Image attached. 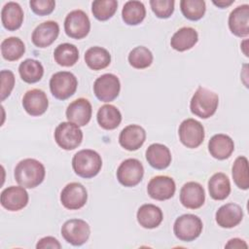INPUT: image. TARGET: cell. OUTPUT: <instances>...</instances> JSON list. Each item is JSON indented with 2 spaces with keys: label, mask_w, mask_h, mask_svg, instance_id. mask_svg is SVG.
Here are the masks:
<instances>
[{
  "label": "cell",
  "mask_w": 249,
  "mask_h": 249,
  "mask_svg": "<svg viewBox=\"0 0 249 249\" xmlns=\"http://www.w3.org/2000/svg\"><path fill=\"white\" fill-rule=\"evenodd\" d=\"M46 170L42 162L35 159H24L15 168V179L17 183L27 189L39 186L45 178Z\"/></svg>",
  "instance_id": "1"
},
{
  "label": "cell",
  "mask_w": 249,
  "mask_h": 249,
  "mask_svg": "<svg viewBox=\"0 0 249 249\" xmlns=\"http://www.w3.org/2000/svg\"><path fill=\"white\" fill-rule=\"evenodd\" d=\"M72 167L78 176L82 178H92L99 173L102 167V160L97 152L90 149H84L74 155Z\"/></svg>",
  "instance_id": "2"
},
{
  "label": "cell",
  "mask_w": 249,
  "mask_h": 249,
  "mask_svg": "<svg viewBox=\"0 0 249 249\" xmlns=\"http://www.w3.org/2000/svg\"><path fill=\"white\" fill-rule=\"evenodd\" d=\"M218 105V94L206 88L199 87L191 99L190 109L194 115L201 119H208L215 114Z\"/></svg>",
  "instance_id": "3"
},
{
  "label": "cell",
  "mask_w": 249,
  "mask_h": 249,
  "mask_svg": "<svg viewBox=\"0 0 249 249\" xmlns=\"http://www.w3.org/2000/svg\"><path fill=\"white\" fill-rule=\"evenodd\" d=\"M78 86L75 75L68 71L54 73L50 80V89L52 94L59 100H65L72 96Z\"/></svg>",
  "instance_id": "4"
},
{
  "label": "cell",
  "mask_w": 249,
  "mask_h": 249,
  "mask_svg": "<svg viewBox=\"0 0 249 249\" xmlns=\"http://www.w3.org/2000/svg\"><path fill=\"white\" fill-rule=\"evenodd\" d=\"M202 227V222L196 215L184 214L175 220L173 231L180 240L193 241L200 235Z\"/></svg>",
  "instance_id": "5"
},
{
  "label": "cell",
  "mask_w": 249,
  "mask_h": 249,
  "mask_svg": "<svg viewBox=\"0 0 249 249\" xmlns=\"http://www.w3.org/2000/svg\"><path fill=\"white\" fill-rule=\"evenodd\" d=\"M54 140L60 148L67 151L74 150L82 143L83 132L77 124L63 122L54 130Z\"/></svg>",
  "instance_id": "6"
},
{
  "label": "cell",
  "mask_w": 249,
  "mask_h": 249,
  "mask_svg": "<svg viewBox=\"0 0 249 249\" xmlns=\"http://www.w3.org/2000/svg\"><path fill=\"white\" fill-rule=\"evenodd\" d=\"M89 234L90 229L89 224L81 219L68 220L61 227L62 237L74 246H80L86 243Z\"/></svg>",
  "instance_id": "7"
},
{
  "label": "cell",
  "mask_w": 249,
  "mask_h": 249,
  "mask_svg": "<svg viewBox=\"0 0 249 249\" xmlns=\"http://www.w3.org/2000/svg\"><path fill=\"white\" fill-rule=\"evenodd\" d=\"M64 30L70 38H85L90 30V21L88 15L82 10L70 12L64 20Z\"/></svg>",
  "instance_id": "8"
},
{
  "label": "cell",
  "mask_w": 249,
  "mask_h": 249,
  "mask_svg": "<svg viewBox=\"0 0 249 249\" xmlns=\"http://www.w3.org/2000/svg\"><path fill=\"white\" fill-rule=\"evenodd\" d=\"M179 138L187 148H197L204 139V127L195 119L184 120L179 126Z\"/></svg>",
  "instance_id": "9"
},
{
  "label": "cell",
  "mask_w": 249,
  "mask_h": 249,
  "mask_svg": "<svg viewBox=\"0 0 249 249\" xmlns=\"http://www.w3.org/2000/svg\"><path fill=\"white\" fill-rule=\"evenodd\" d=\"M121 84L119 78L111 73L98 77L93 84V91L97 99L103 102L113 101L120 93Z\"/></svg>",
  "instance_id": "10"
},
{
  "label": "cell",
  "mask_w": 249,
  "mask_h": 249,
  "mask_svg": "<svg viewBox=\"0 0 249 249\" xmlns=\"http://www.w3.org/2000/svg\"><path fill=\"white\" fill-rule=\"evenodd\" d=\"M144 175V167L136 159L124 160L117 169V179L124 187L138 185Z\"/></svg>",
  "instance_id": "11"
},
{
  "label": "cell",
  "mask_w": 249,
  "mask_h": 249,
  "mask_svg": "<svg viewBox=\"0 0 249 249\" xmlns=\"http://www.w3.org/2000/svg\"><path fill=\"white\" fill-rule=\"evenodd\" d=\"M88 200V192L86 188L78 182L67 184L60 194L62 205L69 210L82 208Z\"/></svg>",
  "instance_id": "12"
},
{
  "label": "cell",
  "mask_w": 249,
  "mask_h": 249,
  "mask_svg": "<svg viewBox=\"0 0 249 249\" xmlns=\"http://www.w3.org/2000/svg\"><path fill=\"white\" fill-rule=\"evenodd\" d=\"M176 186L171 177L158 175L153 177L147 186L148 195L156 200H166L171 198L175 194Z\"/></svg>",
  "instance_id": "13"
},
{
  "label": "cell",
  "mask_w": 249,
  "mask_h": 249,
  "mask_svg": "<svg viewBox=\"0 0 249 249\" xmlns=\"http://www.w3.org/2000/svg\"><path fill=\"white\" fill-rule=\"evenodd\" d=\"M28 199V194L21 186H11L1 193V204L9 211H18L24 208Z\"/></svg>",
  "instance_id": "14"
},
{
  "label": "cell",
  "mask_w": 249,
  "mask_h": 249,
  "mask_svg": "<svg viewBox=\"0 0 249 249\" xmlns=\"http://www.w3.org/2000/svg\"><path fill=\"white\" fill-rule=\"evenodd\" d=\"M92 108L90 102L86 98H78L71 102L66 109V118L68 122L84 126L89 124L91 118Z\"/></svg>",
  "instance_id": "15"
},
{
  "label": "cell",
  "mask_w": 249,
  "mask_h": 249,
  "mask_svg": "<svg viewBox=\"0 0 249 249\" xmlns=\"http://www.w3.org/2000/svg\"><path fill=\"white\" fill-rule=\"evenodd\" d=\"M205 200L203 187L197 182H187L180 191V201L186 208L197 209L201 207Z\"/></svg>",
  "instance_id": "16"
},
{
  "label": "cell",
  "mask_w": 249,
  "mask_h": 249,
  "mask_svg": "<svg viewBox=\"0 0 249 249\" xmlns=\"http://www.w3.org/2000/svg\"><path fill=\"white\" fill-rule=\"evenodd\" d=\"M22 106L26 113L30 116H41L49 107L48 97L42 89H30L26 91L22 97Z\"/></svg>",
  "instance_id": "17"
},
{
  "label": "cell",
  "mask_w": 249,
  "mask_h": 249,
  "mask_svg": "<svg viewBox=\"0 0 249 249\" xmlns=\"http://www.w3.org/2000/svg\"><path fill=\"white\" fill-rule=\"evenodd\" d=\"M59 34V25L53 20H48L40 23L32 32V43L38 48H47L51 46Z\"/></svg>",
  "instance_id": "18"
},
{
  "label": "cell",
  "mask_w": 249,
  "mask_h": 249,
  "mask_svg": "<svg viewBox=\"0 0 249 249\" xmlns=\"http://www.w3.org/2000/svg\"><path fill=\"white\" fill-rule=\"evenodd\" d=\"M146 140L145 129L138 124H129L120 133V145L127 151L138 150Z\"/></svg>",
  "instance_id": "19"
},
{
  "label": "cell",
  "mask_w": 249,
  "mask_h": 249,
  "mask_svg": "<svg viewBox=\"0 0 249 249\" xmlns=\"http://www.w3.org/2000/svg\"><path fill=\"white\" fill-rule=\"evenodd\" d=\"M229 27L237 37H246L249 34V5L244 4L231 11L229 17Z\"/></svg>",
  "instance_id": "20"
},
{
  "label": "cell",
  "mask_w": 249,
  "mask_h": 249,
  "mask_svg": "<svg viewBox=\"0 0 249 249\" xmlns=\"http://www.w3.org/2000/svg\"><path fill=\"white\" fill-rule=\"evenodd\" d=\"M243 218L242 208L236 203L222 205L216 212L215 219L221 228L231 229L237 226Z\"/></svg>",
  "instance_id": "21"
},
{
  "label": "cell",
  "mask_w": 249,
  "mask_h": 249,
  "mask_svg": "<svg viewBox=\"0 0 249 249\" xmlns=\"http://www.w3.org/2000/svg\"><path fill=\"white\" fill-rule=\"evenodd\" d=\"M208 150L213 158L217 160H226L232 154L234 143L229 135L223 133L215 134L208 142Z\"/></svg>",
  "instance_id": "22"
},
{
  "label": "cell",
  "mask_w": 249,
  "mask_h": 249,
  "mask_svg": "<svg viewBox=\"0 0 249 249\" xmlns=\"http://www.w3.org/2000/svg\"><path fill=\"white\" fill-rule=\"evenodd\" d=\"M146 160L152 167L160 170L165 169L171 163V154L165 145L154 143L146 150Z\"/></svg>",
  "instance_id": "23"
},
{
  "label": "cell",
  "mask_w": 249,
  "mask_h": 249,
  "mask_svg": "<svg viewBox=\"0 0 249 249\" xmlns=\"http://www.w3.org/2000/svg\"><path fill=\"white\" fill-rule=\"evenodd\" d=\"M1 20L3 26L9 31L18 29L23 22V11L19 4L16 2H8L1 11Z\"/></svg>",
  "instance_id": "24"
},
{
  "label": "cell",
  "mask_w": 249,
  "mask_h": 249,
  "mask_svg": "<svg viewBox=\"0 0 249 249\" xmlns=\"http://www.w3.org/2000/svg\"><path fill=\"white\" fill-rule=\"evenodd\" d=\"M136 217L139 225L145 229H155L159 227L163 218L161 209L151 203L141 205L137 211Z\"/></svg>",
  "instance_id": "25"
},
{
  "label": "cell",
  "mask_w": 249,
  "mask_h": 249,
  "mask_svg": "<svg viewBox=\"0 0 249 249\" xmlns=\"http://www.w3.org/2000/svg\"><path fill=\"white\" fill-rule=\"evenodd\" d=\"M198 35L195 28L193 27H182L178 29L172 36L170 40V45L172 49L178 52H185L192 49L197 42Z\"/></svg>",
  "instance_id": "26"
},
{
  "label": "cell",
  "mask_w": 249,
  "mask_h": 249,
  "mask_svg": "<svg viewBox=\"0 0 249 249\" xmlns=\"http://www.w3.org/2000/svg\"><path fill=\"white\" fill-rule=\"evenodd\" d=\"M96 119L98 124L102 128L112 130L120 125L122 122V114L116 106L112 104H105L98 109Z\"/></svg>",
  "instance_id": "27"
},
{
  "label": "cell",
  "mask_w": 249,
  "mask_h": 249,
  "mask_svg": "<svg viewBox=\"0 0 249 249\" xmlns=\"http://www.w3.org/2000/svg\"><path fill=\"white\" fill-rule=\"evenodd\" d=\"M208 191L213 199H226L231 193V183L229 177L222 172L213 174L208 181Z\"/></svg>",
  "instance_id": "28"
},
{
  "label": "cell",
  "mask_w": 249,
  "mask_h": 249,
  "mask_svg": "<svg viewBox=\"0 0 249 249\" xmlns=\"http://www.w3.org/2000/svg\"><path fill=\"white\" fill-rule=\"evenodd\" d=\"M85 61L92 70H101L106 68L111 62V54L101 47H91L85 53Z\"/></svg>",
  "instance_id": "29"
},
{
  "label": "cell",
  "mask_w": 249,
  "mask_h": 249,
  "mask_svg": "<svg viewBox=\"0 0 249 249\" xmlns=\"http://www.w3.org/2000/svg\"><path fill=\"white\" fill-rule=\"evenodd\" d=\"M18 72L22 81L28 84H34L42 79L44 67L38 60L27 58L19 64Z\"/></svg>",
  "instance_id": "30"
},
{
  "label": "cell",
  "mask_w": 249,
  "mask_h": 249,
  "mask_svg": "<svg viewBox=\"0 0 249 249\" xmlns=\"http://www.w3.org/2000/svg\"><path fill=\"white\" fill-rule=\"evenodd\" d=\"M146 16V9L140 1H127L122 11V18L128 25H137L143 21Z\"/></svg>",
  "instance_id": "31"
},
{
  "label": "cell",
  "mask_w": 249,
  "mask_h": 249,
  "mask_svg": "<svg viewBox=\"0 0 249 249\" xmlns=\"http://www.w3.org/2000/svg\"><path fill=\"white\" fill-rule=\"evenodd\" d=\"M53 57L57 64L64 67L73 66L79 59V51L77 47L70 43L58 45L54 52Z\"/></svg>",
  "instance_id": "32"
},
{
  "label": "cell",
  "mask_w": 249,
  "mask_h": 249,
  "mask_svg": "<svg viewBox=\"0 0 249 249\" xmlns=\"http://www.w3.org/2000/svg\"><path fill=\"white\" fill-rule=\"evenodd\" d=\"M24 52V43L18 37H9L1 43V53L6 60H18L23 55Z\"/></svg>",
  "instance_id": "33"
},
{
  "label": "cell",
  "mask_w": 249,
  "mask_h": 249,
  "mask_svg": "<svg viewBox=\"0 0 249 249\" xmlns=\"http://www.w3.org/2000/svg\"><path fill=\"white\" fill-rule=\"evenodd\" d=\"M231 170L234 184L241 190H247L249 188L248 160L243 156L236 158Z\"/></svg>",
  "instance_id": "34"
},
{
  "label": "cell",
  "mask_w": 249,
  "mask_h": 249,
  "mask_svg": "<svg viewBox=\"0 0 249 249\" xmlns=\"http://www.w3.org/2000/svg\"><path fill=\"white\" fill-rule=\"evenodd\" d=\"M128 62L132 67L136 69L147 68L153 62V53L148 48L144 46L136 47L129 53Z\"/></svg>",
  "instance_id": "35"
},
{
  "label": "cell",
  "mask_w": 249,
  "mask_h": 249,
  "mask_svg": "<svg viewBox=\"0 0 249 249\" xmlns=\"http://www.w3.org/2000/svg\"><path fill=\"white\" fill-rule=\"evenodd\" d=\"M117 7L118 2L116 0H96L91 4V12L96 19L104 21L114 16Z\"/></svg>",
  "instance_id": "36"
},
{
  "label": "cell",
  "mask_w": 249,
  "mask_h": 249,
  "mask_svg": "<svg viewBox=\"0 0 249 249\" xmlns=\"http://www.w3.org/2000/svg\"><path fill=\"white\" fill-rule=\"evenodd\" d=\"M181 12L190 20H198L205 14V2L203 0H182L180 1Z\"/></svg>",
  "instance_id": "37"
},
{
  "label": "cell",
  "mask_w": 249,
  "mask_h": 249,
  "mask_svg": "<svg viewBox=\"0 0 249 249\" xmlns=\"http://www.w3.org/2000/svg\"><path fill=\"white\" fill-rule=\"evenodd\" d=\"M173 0H151L150 6L155 15L160 18H168L174 12Z\"/></svg>",
  "instance_id": "38"
},
{
  "label": "cell",
  "mask_w": 249,
  "mask_h": 249,
  "mask_svg": "<svg viewBox=\"0 0 249 249\" xmlns=\"http://www.w3.org/2000/svg\"><path fill=\"white\" fill-rule=\"evenodd\" d=\"M1 77V101L5 100L12 92L15 86V75L10 70H2Z\"/></svg>",
  "instance_id": "39"
},
{
  "label": "cell",
  "mask_w": 249,
  "mask_h": 249,
  "mask_svg": "<svg viewBox=\"0 0 249 249\" xmlns=\"http://www.w3.org/2000/svg\"><path fill=\"white\" fill-rule=\"evenodd\" d=\"M30 8L38 16H47L53 13L55 7L53 0H32L29 2Z\"/></svg>",
  "instance_id": "40"
},
{
  "label": "cell",
  "mask_w": 249,
  "mask_h": 249,
  "mask_svg": "<svg viewBox=\"0 0 249 249\" xmlns=\"http://www.w3.org/2000/svg\"><path fill=\"white\" fill-rule=\"evenodd\" d=\"M36 248L37 249H45V248L59 249V248H61V245L56 238H54L53 236H45L37 242Z\"/></svg>",
  "instance_id": "41"
},
{
  "label": "cell",
  "mask_w": 249,
  "mask_h": 249,
  "mask_svg": "<svg viewBox=\"0 0 249 249\" xmlns=\"http://www.w3.org/2000/svg\"><path fill=\"white\" fill-rule=\"evenodd\" d=\"M226 248H247V244L244 240L240 238H232L230 239L229 242L225 245Z\"/></svg>",
  "instance_id": "42"
},
{
  "label": "cell",
  "mask_w": 249,
  "mask_h": 249,
  "mask_svg": "<svg viewBox=\"0 0 249 249\" xmlns=\"http://www.w3.org/2000/svg\"><path fill=\"white\" fill-rule=\"evenodd\" d=\"M233 3V0H230V1H213V4L214 5H216V6H218V7H220V8H226V7H228V6H230V5H231Z\"/></svg>",
  "instance_id": "43"
}]
</instances>
